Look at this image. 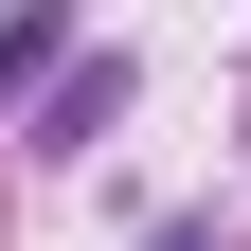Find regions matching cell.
I'll use <instances>...</instances> for the list:
<instances>
[{
	"mask_svg": "<svg viewBox=\"0 0 251 251\" xmlns=\"http://www.w3.org/2000/svg\"><path fill=\"white\" fill-rule=\"evenodd\" d=\"M144 251H215V233H198V215H162V233H144Z\"/></svg>",
	"mask_w": 251,
	"mask_h": 251,
	"instance_id": "cell-2",
	"label": "cell"
},
{
	"mask_svg": "<svg viewBox=\"0 0 251 251\" xmlns=\"http://www.w3.org/2000/svg\"><path fill=\"white\" fill-rule=\"evenodd\" d=\"M54 54H72V18H0V108H18V90H36Z\"/></svg>",
	"mask_w": 251,
	"mask_h": 251,
	"instance_id": "cell-1",
	"label": "cell"
}]
</instances>
